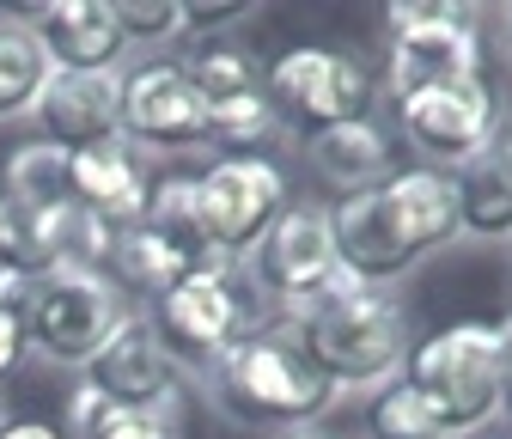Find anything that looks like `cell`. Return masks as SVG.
I'll return each mask as SVG.
<instances>
[{"label":"cell","instance_id":"6da1fadb","mask_svg":"<svg viewBox=\"0 0 512 439\" xmlns=\"http://www.w3.org/2000/svg\"><path fill=\"white\" fill-rule=\"evenodd\" d=\"M336 263L360 287L403 281L421 257L458 238V171L439 165H397L372 190H348L330 208Z\"/></svg>","mask_w":512,"mask_h":439},{"label":"cell","instance_id":"7a4b0ae2","mask_svg":"<svg viewBox=\"0 0 512 439\" xmlns=\"http://www.w3.org/2000/svg\"><path fill=\"white\" fill-rule=\"evenodd\" d=\"M287 324H293L305 360L324 372L336 391L391 385L403 372V360H409V348H415L403 299L384 293V287H360L348 269H336Z\"/></svg>","mask_w":512,"mask_h":439},{"label":"cell","instance_id":"3957f363","mask_svg":"<svg viewBox=\"0 0 512 439\" xmlns=\"http://www.w3.org/2000/svg\"><path fill=\"white\" fill-rule=\"evenodd\" d=\"M202 379H208L214 403H220L232 421H244V427H287V433L311 427L317 415H330L336 397H342L324 372L305 360V348H299V336H293L287 318L244 330V336L202 372Z\"/></svg>","mask_w":512,"mask_h":439},{"label":"cell","instance_id":"277c9868","mask_svg":"<svg viewBox=\"0 0 512 439\" xmlns=\"http://www.w3.org/2000/svg\"><path fill=\"white\" fill-rule=\"evenodd\" d=\"M397 379L427 403V415L439 421L445 439L458 433H482L494 421V403H500V342H494V324H445L433 336H421L403 360Z\"/></svg>","mask_w":512,"mask_h":439},{"label":"cell","instance_id":"5b68a950","mask_svg":"<svg viewBox=\"0 0 512 439\" xmlns=\"http://www.w3.org/2000/svg\"><path fill=\"white\" fill-rule=\"evenodd\" d=\"M256 299L244 269L238 263H196V269H183V281H171L153 311H147V324L159 336V348L171 354V366L183 372H208L244 330H256L263 318H256Z\"/></svg>","mask_w":512,"mask_h":439},{"label":"cell","instance_id":"8992f818","mask_svg":"<svg viewBox=\"0 0 512 439\" xmlns=\"http://www.w3.org/2000/svg\"><path fill=\"white\" fill-rule=\"evenodd\" d=\"M482 74V13L470 0H397L384 13V86L391 98Z\"/></svg>","mask_w":512,"mask_h":439},{"label":"cell","instance_id":"52a82bcc","mask_svg":"<svg viewBox=\"0 0 512 439\" xmlns=\"http://www.w3.org/2000/svg\"><path fill=\"white\" fill-rule=\"evenodd\" d=\"M263 98H269L281 129L311 141V135L336 129V122L372 116V74H366V61L348 55V49L299 43V49H281L263 68Z\"/></svg>","mask_w":512,"mask_h":439},{"label":"cell","instance_id":"ba28073f","mask_svg":"<svg viewBox=\"0 0 512 439\" xmlns=\"http://www.w3.org/2000/svg\"><path fill=\"white\" fill-rule=\"evenodd\" d=\"M397 110V141L421 153V165H439V171H458L470 165L476 153H488L506 129V104L494 92L488 74L476 80H452V86H421V92H403L391 98Z\"/></svg>","mask_w":512,"mask_h":439},{"label":"cell","instance_id":"9c48e42d","mask_svg":"<svg viewBox=\"0 0 512 439\" xmlns=\"http://www.w3.org/2000/svg\"><path fill=\"white\" fill-rule=\"evenodd\" d=\"M287 208V171L263 153H220L196 171V220L214 263H244Z\"/></svg>","mask_w":512,"mask_h":439},{"label":"cell","instance_id":"30bf717a","mask_svg":"<svg viewBox=\"0 0 512 439\" xmlns=\"http://www.w3.org/2000/svg\"><path fill=\"white\" fill-rule=\"evenodd\" d=\"M122 318H128V299L116 293L110 275H98V269H55V275H43V281L31 287L25 336H31V348H37L43 360L80 372V366L110 342V330H116Z\"/></svg>","mask_w":512,"mask_h":439},{"label":"cell","instance_id":"8fae6325","mask_svg":"<svg viewBox=\"0 0 512 439\" xmlns=\"http://www.w3.org/2000/svg\"><path fill=\"white\" fill-rule=\"evenodd\" d=\"M336 269L342 263H336V238H330V208H317V202H287L281 220L256 238L250 257H244L250 293L281 305V318H293Z\"/></svg>","mask_w":512,"mask_h":439},{"label":"cell","instance_id":"7c38bea8","mask_svg":"<svg viewBox=\"0 0 512 439\" xmlns=\"http://www.w3.org/2000/svg\"><path fill=\"white\" fill-rule=\"evenodd\" d=\"M122 141L128 147H153V153H189V147H214L208 129V104L189 86V74L171 55H153L141 68L122 74Z\"/></svg>","mask_w":512,"mask_h":439},{"label":"cell","instance_id":"4fadbf2b","mask_svg":"<svg viewBox=\"0 0 512 439\" xmlns=\"http://www.w3.org/2000/svg\"><path fill=\"white\" fill-rule=\"evenodd\" d=\"M80 379L116 409H147V415H177L183 409V372L159 348L147 311H128L110 330V342L80 366Z\"/></svg>","mask_w":512,"mask_h":439},{"label":"cell","instance_id":"5bb4252c","mask_svg":"<svg viewBox=\"0 0 512 439\" xmlns=\"http://www.w3.org/2000/svg\"><path fill=\"white\" fill-rule=\"evenodd\" d=\"M0 19H19L37 49L49 55L55 74H122V31L110 0H49V7H25V13H0Z\"/></svg>","mask_w":512,"mask_h":439},{"label":"cell","instance_id":"9a60e30c","mask_svg":"<svg viewBox=\"0 0 512 439\" xmlns=\"http://www.w3.org/2000/svg\"><path fill=\"white\" fill-rule=\"evenodd\" d=\"M31 122L37 141L61 153H92L122 141V74H49Z\"/></svg>","mask_w":512,"mask_h":439},{"label":"cell","instance_id":"2e32d148","mask_svg":"<svg viewBox=\"0 0 512 439\" xmlns=\"http://www.w3.org/2000/svg\"><path fill=\"white\" fill-rule=\"evenodd\" d=\"M68 177H74V208L104 220L110 232H128L141 226V208H147V159L128 147V141H110V147H92V153H68Z\"/></svg>","mask_w":512,"mask_h":439},{"label":"cell","instance_id":"e0dca14e","mask_svg":"<svg viewBox=\"0 0 512 439\" xmlns=\"http://www.w3.org/2000/svg\"><path fill=\"white\" fill-rule=\"evenodd\" d=\"M397 135L384 129L378 116H354V122H336V129L311 135L305 141V159L317 165V177L336 183V190H372V183H384L397 171Z\"/></svg>","mask_w":512,"mask_h":439},{"label":"cell","instance_id":"ac0fdd59","mask_svg":"<svg viewBox=\"0 0 512 439\" xmlns=\"http://www.w3.org/2000/svg\"><path fill=\"white\" fill-rule=\"evenodd\" d=\"M458 232L470 238H512V147L494 141L470 165H458Z\"/></svg>","mask_w":512,"mask_h":439},{"label":"cell","instance_id":"d6986e66","mask_svg":"<svg viewBox=\"0 0 512 439\" xmlns=\"http://www.w3.org/2000/svg\"><path fill=\"white\" fill-rule=\"evenodd\" d=\"M0 202L7 214H55L74 208V177H68V153L49 141H19L0 165Z\"/></svg>","mask_w":512,"mask_h":439},{"label":"cell","instance_id":"ffe728a7","mask_svg":"<svg viewBox=\"0 0 512 439\" xmlns=\"http://www.w3.org/2000/svg\"><path fill=\"white\" fill-rule=\"evenodd\" d=\"M177 68L189 74V86L202 92L208 110L232 104V98H263V61L250 49H238V43H226V37H189Z\"/></svg>","mask_w":512,"mask_h":439},{"label":"cell","instance_id":"44dd1931","mask_svg":"<svg viewBox=\"0 0 512 439\" xmlns=\"http://www.w3.org/2000/svg\"><path fill=\"white\" fill-rule=\"evenodd\" d=\"M141 226H147L153 238H165L183 263H214V257H208V244H202V220H196V171H183V165L153 171Z\"/></svg>","mask_w":512,"mask_h":439},{"label":"cell","instance_id":"7402d4cb","mask_svg":"<svg viewBox=\"0 0 512 439\" xmlns=\"http://www.w3.org/2000/svg\"><path fill=\"white\" fill-rule=\"evenodd\" d=\"M183 269H196V263H183L177 250L165 244V238H153L147 226H128L122 238H116V250H110V263H104V275L116 281V293L122 299H159L171 281H183Z\"/></svg>","mask_w":512,"mask_h":439},{"label":"cell","instance_id":"603a6c76","mask_svg":"<svg viewBox=\"0 0 512 439\" xmlns=\"http://www.w3.org/2000/svg\"><path fill=\"white\" fill-rule=\"evenodd\" d=\"M49 55L37 49V37L19 19H0V122L31 116L43 86H49Z\"/></svg>","mask_w":512,"mask_h":439},{"label":"cell","instance_id":"cb8c5ba5","mask_svg":"<svg viewBox=\"0 0 512 439\" xmlns=\"http://www.w3.org/2000/svg\"><path fill=\"white\" fill-rule=\"evenodd\" d=\"M366 439H445V433L427 415V403L403 379H391L366 397Z\"/></svg>","mask_w":512,"mask_h":439},{"label":"cell","instance_id":"d4e9b609","mask_svg":"<svg viewBox=\"0 0 512 439\" xmlns=\"http://www.w3.org/2000/svg\"><path fill=\"white\" fill-rule=\"evenodd\" d=\"M116 31L128 49H159V43H189L183 37V0H110Z\"/></svg>","mask_w":512,"mask_h":439},{"label":"cell","instance_id":"484cf974","mask_svg":"<svg viewBox=\"0 0 512 439\" xmlns=\"http://www.w3.org/2000/svg\"><path fill=\"white\" fill-rule=\"evenodd\" d=\"M86 439H177V415H147V409H104V421Z\"/></svg>","mask_w":512,"mask_h":439},{"label":"cell","instance_id":"4316f807","mask_svg":"<svg viewBox=\"0 0 512 439\" xmlns=\"http://www.w3.org/2000/svg\"><path fill=\"white\" fill-rule=\"evenodd\" d=\"M250 13H256V0H183V37H220L226 25Z\"/></svg>","mask_w":512,"mask_h":439},{"label":"cell","instance_id":"83f0119b","mask_svg":"<svg viewBox=\"0 0 512 439\" xmlns=\"http://www.w3.org/2000/svg\"><path fill=\"white\" fill-rule=\"evenodd\" d=\"M25 354H31V336H25V318H7L0 311V385L13 379V372L25 366Z\"/></svg>","mask_w":512,"mask_h":439},{"label":"cell","instance_id":"f1b7e54d","mask_svg":"<svg viewBox=\"0 0 512 439\" xmlns=\"http://www.w3.org/2000/svg\"><path fill=\"white\" fill-rule=\"evenodd\" d=\"M0 439H68V433L49 427V421H7V427H0Z\"/></svg>","mask_w":512,"mask_h":439},{"label":"cell","instance_id":"f546056e","mask_svg":"<svg viewBox=\"0 0 512 439\" xmlns=\"http://www.w3.org/2000/svg\"><path fill=\"white\" fill-rule=\"evenodd\" d=\"M494 421L512 433V366H500V403H494Z\"/></svg>","mask_w":512,"mask_h":439},{"label":"cell","instance_id":"4dcf8cb0","mask_svg":"<svg viewBox=\"0 0 512 439\" xmlns=\"http://www.w3.org/2000/svg\"><path fill=\"white\" fill-rule=\"evenodd\" d=\"M287 439H336V433H317V427H299V433H287Z\"/></svg>","mask_w":512,"mask_h":439},{"label":"cell","instance_id":"1f68e13d","mask_svg":"<svg viewBox=\"0 0 512 439\" xmlns=\"http://www.w3.org/2000/svg\"><path fill=\"white\" fill-rule=\"evenodd\" d=\"M0 244H7V202H0Z\"/></svg>","mask_w":512,"mask_h":439},{"label":"cell","instance_id":"d6a6232c","mask_svg":"<svg viewBox=\"0 0 512 439\" xmlns=\"http://www.w3.org/2000/svg\"><path fill=\"white\" fill-rule=\"evenodd\" d=\"M500 141H506V147H512V116H506V129H500Z\"/></svg>","mask_w":512,"mask_h":439},{"label":"cell","instance_id":"836d02e7","mask_svg":"<svg viewBox=\"0 0 512 439\" xmlns=\"http://www.w3.org/2000/svg\"><path fill=\"white\" fill-rule=\"evenodd\" d=\"M506 55H512V13H506Z\"/></svg>","mask_w":512,"mask_h":439},{"label":"cell","instance_id":"e575fe53","mask_svg":"<svg viewBox=\"0 0 512 439\" xmlns=\"http://www.w3.org/2000/svg\"><path fill=\"white\" fill-rule=\"evenodd\" d=\"M7 421H13V415H7V397H0V427H7Z\"/></svg>","mask_w":512,"mask_h":439}]
</instances>
